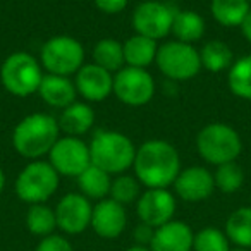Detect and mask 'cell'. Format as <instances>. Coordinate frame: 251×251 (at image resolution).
Listing matches in <instances>:
<instances>
[{
	"mask_svg": "<svg viewBox=\"0 0 251 251\" xmlns=\"http://www.w3.org/2000/svg\"><path fill=\"white\" fill-rule=\"evenodd\" d=\"M134 176L147 189L165 188L174 184L181 169V157L174 145L164 140L145 141L136 148Z\"/></svg>",
	"mask_w": 251,
	"mask_h": 251,
	"instance_id": "1",
	"label": "cell"
},
{
	"mask_svg": "<svg viewBox=\"0 0 251 251\" xmlns=\"http://www.w3.org/2000/svg\"><path fill=\"white\" fill-rule=\"evenodd\" d=\"M60 138V127L55 117L49 114H29L14 127L12 147L21 157L29 160H42L50 153Z\"/></svg>",
	"mask_w": 251,
	"mask_h": 251,
	"instance_id": "2",
	"label": "cell"
},
{
	"mask_svg": "<svg viewBox=\"0 0 251 251\" xmlns=\"http://www.w3.org/2000/svg\"><path fill=\"white\" fill-rule=\"evenodd\" d=\"M91 164L110 176L124 174L133 167L136 147L129 136L112 129H100L90 141Z\"/></svg>",
	"mask_w": 251,
	"mask_h": 251,
	"instance_id": "3",
	"label": "cell"
},
{
	"mask_svg": "<svg viewBox=\"0 0 251 251\" xmlns=\"http://www.w3.org/2000/svg\"><path fill=\"white\" fill-rule=\"evenodd\" d=\"M196 148L206 164L219 167L237 160L243 151V141L232 126L226 122H210L196 136Z\"/></svg>",
	"mask_w": 251,
	"mask_h": 251,
	"instance_id": "4",
	"label": "cell"
},
{
	"mask_svg": "<svg viewBox=\"0 0 251 251\" xmlns=\"http://www.w3.org/2000/svg\"><path fill=\"white\" fill-rule=\"evenodd\" d=\"M43 79V67L28 52H14L0 67V81L11 95L26 98L36 93Z\"/></svg>",
	"mask_w": 251,
	"mask_h": 251,
	"instance_id": "5",
	"label": "cell"
},
{
	"mask_svg": "<svg viewBox=\"0 0 251 251\" xmlns=\"http://www.w3.org/2000/svg\"><path fill=\"white\" fill-rule=\"evenodd\" d=\"M60 176L45 160H31L16 179V195L28 205L45 203L59 189Z\"/></svg>",
	"mask_w": 251,
	"mask_h": 251,
	"instance_id": "6",
	"label": "cell"
},
{
	"mask_svg": "<svg viewBox=\"0 0 251 251\" xmlns=\"http://www.w3.org/2000/svg\"><path fill=\"white\" fill-rule=\"evenodd\" d=\"M40 64L49 74L71 77L84 66V49L73 36H52L43 43Z\"/></svg>",
	"mask_w": 251,
	"mask_h": 251,
	"instance_id": "7",
	"label": "cell"
},
{
	"mask_svg": "<svg viewBox=\"0 0 251 251\" xmlns=\"http://www.w3.org/2000/svg\"><path fill=\"white\" fill-rule=\"evenodd\" d=\"M155 64L158 66L160 73L172 81L193 79L201 71L200 50H196L195 45L177 42V40H171L158 45Z\"/></svg>",
	"mask_w": 251,
	"mask_h": 251,
	"instance_id": "8",
	"label": "cell"
},
{
	"mask_svg": "<svg viewBox=\"0 0 251 251\" xmlns=\"http://www.w3.org/2000/svg\"><path fill=\"white\" fill-rule=\"evenodd\" d=\"M176 9L158 0H145L136 5L133 12V29L136 35H143L155 42L164 40L171 35Z\"/></svg>",
	"mask_w": 251,
	"mask_h": 251,
	"instance_id": "9",
	"label": "cell"
},
{
	"mask_svg": "<svg viewBox=\"0 0 251 251\" xmlns=\"http://www.w3.org/2000/svg\"><path fill=\"white\" fill-rule=\"evenodd\" d=\"M114 95L129 107H141L155 95V79L148 69L124 66L114 74Z\"/></svg>",
	"mask_w": 251,
	"mask_h": 251,
	"instance_id": "10",
	"label": "cell"
},
{
	"mask_svg": "<svg viewBox=\"0 0 251 251\" xmlns=\"http://www.w3.org/2000/svg\"><path fill=\"white\" fill-rule=\"evenodd\" d=\"M49 162L59 176L77 177L91 165L90 145L76 136H60L50 150Z\"/></svg>",
	"mask_w": 251,
	"mask_h": 251,
	"instance_id": "11",
	"label": "cell"
},
{
	"mask_svg": "<svg viewBox=\"0 0 251 251\" xmlns=\"http://www.w3.org/2000/svg\"><path fill=\"white\" fill-rule=\"evenodd\" d=\"M93 205L81 193H67L55 206L57 229L69 236H77L91 226Z\"/></svg>",
	"mask_w": 251,
	"mask_h": 251,
	"instance_id": "12",
	"label": "cell"
},
{
	"mask_svg": "<svg viewBox=\"0 0 251 251\" xmlns=\"http://www.w3.org/2000/svg\"><path fill=\"white\" fill-rule=\"evenodd\" d=\"M136 213L140 222L151 227H160L174 220L176 213V196L165 188L147 189L140 195L136 201Z\"/></svg>",
	"mask_w": 251,
	"mask_h": 251,
	"instance_id": "13",
	"label": "cell"
},
{
	"mask_svg": "<svg viewBox=\"0 0 251 251\" xmlns=\"http://www.w3.org/2000/svg\"><path fill=\"white\" fill-rule=\"evenodd\" d=\"M76 91L86 101H103L114 93V74L95 62L84 64L76 73Z\"/></svg>",
	"mask_w": 251,
	"mask_h": 251,
	"instance_id": "14",
	"label": "cell"
},
{
	"mask_svg": "<svg viewBox=\"0 0 251 251\" xmlns=\"http://www.w3.org/2000/svg\"><path fill=\"white\" fill-rule=\"evenodd\" d=\"M172 186H174L176 195L189 203L203 201L210 198L212 193L215 191L213 174L208 169L200 167V165L182 169Z\"/></svg>",
	"mask_w": 251,
	"mask_h": 251,
	"instance_id": "15",
	"label": "cell"
},
{
	"mask_svg": "<svg viewBox=\"0 0 251 251\" xmlns=\"http://www.w3.org/2000/svg\"><path fill=\"white\" fill-rule=\"evenodd\" d=\"M127 226L126 206L114 201L112 198L100 200L93 206L91 213V229L103 239H115L124 232Z\"/></svg>",
	"mask_w": 251,
	"mask_h": 251,
	"instance_id": "16",
	"label": "cell"
},
{
	"mask_svg": "<svg viewBox=\"0 0 251 251\" xmlns=\"http://www.w3.org/2000/svg\"><path fill=\"white\" fill-rule=\"evenodd\" d=\"M195 232L186 222L171 220L155 229L151 251H193Z\"/></svg>",
	"mask_w": 251,
	"mask_h": 251,
	"instance_id": "17",
	"label": "cell"
},
{
	"mask_svg": "<svg viewBox=\"0 0 251 251\" xmlns=\"http://www.w3.org/2000/svg\"><path fill=\"white\" fill-rule=\"evenodd\" d=\"M36 93L43 101L50 107L66 108L76 101L77 91L74 81L67 76H57V74H43V79Z\"/></svg>",
	"mask_w": 251,
	"mask_h": 251,
	"instance_id": "18",
	"label": "cell"
},
{
	"mask_svg": "<svg viewBox=\"0 0 251 251\" xmlns=\"http://www.w3.org/2000/svg\"><path fill=\"white\" fill-rule=\"evenodd\" d=\"M59 127L66 136L81 138L93 127L95 124V110L90 103L84 101H74L69 107L62 108L59 117Z\"/></svg>",
	"mask_w": 251,
	"mask_h": 251,
	"instance_id": "19",
	"label": "cell"
},
{
	"mask_svg": "<svg viewBox=\"0 0 251 251\" xmlns=\"http://www.w3.org/2000/svg\"><path fill=\"white\" fill-rule=\"evenodd\" d=\"M122 47H124V62L129 67L147 69L157 59L158 43L143 35L134 33L131 38H127L122 43Z\"/></svg>",
	"mask_w": 251,
	"mask_h": 251,
	"instance_id": "20",
	"label": "cell"
},
{
	"mask_svg": "<svg viewBox=\"0 0 251 251\" xmlns=\"http://www.w3.org/2000/svg\"><path fill=\"white\" fill-rule=\"evenodd\" d=\"M205 29H206L205 19L198 12L176 11L171 35H174V38L177 42L195 45L196 42H200L205 36Z\"/></svg>",
	"mask_w": 251,
	"mask_h": 251,
	"instance_id": "21",
	"label": "cell"
},
{
	"mask_svg": "<svg viewBox=\"0 0 251 251\" xmlns=\"http://www.w3.org/2000/svg\"><path fill=\"white\" fill-rule=\"evenodd\" d=\"M76 179L79 193L86 196L88 200H98L100 201V200L108 198V195H110L112 176L108 172L101 171L97 165L91 164Z\"/></svg>",
	"mask_w": 251,
	"mask_h": 251,
	"instance_id": "22",
	"label": "cell"
},
{
	"mask_svg": "<svg viewBox=\"0 0 251 251\" xmlns=\"http://www.w3.org/2000/svg\"><path fill=\"white\" fill-rule=\"evenodd\" d=\"M200 60H201V69L217 74L230 69L234 64V53L227 43L220 40H210L200 50Z\"/></svg>",
	"mask_w": 251,
	"mask_h": 251,
	"instance_id": "23",
	"label": "cell"
},
{
	"mask_svg": "<svg viewBox=\"0 0 251 251\" xmlns=\"http://www.w3.org/2000/svg\"><path fill=\"white\" fill-rule=\"evenodd\" d=\"M234 246L251 250V206H241L229 215L224 229Z\"/></svg>",
	"mask_w": 251,
	"mask_h": 251,
	"instance_id": "24",
	"label": "cell"
},
{
	"mask_svg": "<svg viewBox=\"0 0 251 251\" xmlns=\"http://www.w3.org/2000/svg\"><path fill=\"white\" fill-rule=\"evenodd\" d=\"M93 62L105 71L115 74L126 66L124 47L115 38H103L93 47Z\"/></svg>",
	"mask_w": 251,
	"mask_h": 251,
	"instance_id": "25",
	"label": "cell"
},
{
	"mask_svg": "<svg viewBox=\"0 0 251 251\" xmlns=\"http://www.w3.org/2000/svg\"><path fill=\"white\" fill-rule=\"evenodd\" d=\"M250 9L251 5L246 0H212V4H210L213 19L226 28L241 26Z\"/></svg>",
	"mask_w": 251,
	"mask_h": 251,
	"instance_id": "26",
	"label": "cell"
},
{
	"mask_svg": "<svg viewBox=\"0 0 251 251\" xmlns=\"http://www.w3.org/2000/svg\"><path fill=\"white\" fill-rule=\"evenodd\" d=\"M227 84L234 97L251 100V53L234 60L227 71Z\"/></svg>",
	"mask_w": 251,
	"mask_h": 251,
	"instance_id": "27",
	"label": "cell"
},
{
	"mask_svg": "<svg viewBox=\"0 0 251 251\" xmlns=\"http://www.w3.org/2000/svg\"><path fill=\"white\" fill-rule=\"evenodd\" d=\"M26 227L33 236L47 237L50 234H55L57 229V217L55 210L50 208L45 203L31 205L26 213Z\"/></svg>",
	"mask_w": 251,
	"mask_h": 251,
	"instance_id": "28",
	"label": "cell"
},
{
	"mask_svg": "<svg viewBox=\"0 0 251 251\" xmlns=\"http://www.w3.org/2000/svg\"><path fill=\"white\" fill-rule=\"evenodd\" d=\"M140 195H141V182L136 179V176L126 174L124 172V174H119L115 176V179H112L108 198H112L114 201L126 206V205H131V203H136Z\"/></svg>",
	"mask_w": 251,
	"mask_h": 251,
	"instance_id": "29",
	"label": "cell"
},
{
	"mask_svg": "<svg viewBox=\"0 0 251 251\" xmlns=\"http://www.w3.org/2000/svg\"><path fill=\"white\" fill-rule=\"evenodd\" d=\"M213 181H215V189L226 193V195H232V193L239 191L243 188L244 171L236 162L222 164L213 172Z\"/></svg>",
	"mask_w": 251,
	"mask_h": 251,
	"instance_id": "30",
	"label": "cell"
},
{
	"mask_svg": "<svg viewBox=\"0 0 251 251\" xmlns=\"http://www.w3.org/2000/svg\"><path fill=\"white\" fill-rule=\"evenodd\" d=\"M193 251H230V241L217 227H205L195 234Z\"/></svg>",
	"mask_w": 251,
	"mask_h": 251,
	"instance_id": "31",
	"label": "cell"
},
{
	"mask_svg": "<svg viewBox=\"0 0 251 251\" xmlns=\"http://www.w3.org/2000/svg\"><path fill=\"white\" fill-rule=\"evenodd\" d=\"M35 251H74V248L67 237L60 236V234H50V236L40 239Z\"/></svg>",
	"mask_w": 251,
	"mask_h": 251,
	"instance_id": "32",
	"label": "cell"
},
{
	"mask_svg": "<svg viewBox=\"0 0 251 251\" xmlns=\"http://www.w3.org/2000/svg\"><path fill=\"white\" fill-rule=\"evenodd\" d=\"M153 236H155V227L148 226V224H145V222H140L133 230L134 244H140V246L150 248L151 241H153Z\"/></svg>",
	"mask_w": 251,
	"mask_h": 251,
	"instance_id": "33",
	"label": "cell"
},
{
	"mask_svg": "<svg viewBox=\"0 0 251 251\" xmlns=\"http://www.w3.org/2000/svg\"><path fill=\"white\" fill-rule=\"evenodd\" d=\"M93 2L103 14H119L124 11L129 0H93Z\"/></svg>",
	"mask_w": 251,
	"mask_h": 251,
	"instance_id": "34",
	"label": "cell"
},
{
	"mask_svg": "<svg viewBox=\"0 0 251 251\" xmlns=\"http://www.w3.org/2000/svg\"><path fill=\"white\" fill-rule=\"evenodd\" d=\"M241 33H243V36L246 38V42L251 43V9L250 12L246 14V18L243 19V23H241Z\"/></svg>",
	"mask_w": 251,
	"mask_h": 251,
	"instance_id": "35",
	"label": "cell"
},
{
	"mask_svg": "<svg viewBox=\"0 0 251 251\" xmlns=\"http://www.w3.org/2000/svg\"><path fill=\"white\" fill-rule=\"evenodd\" d=\"M4 188H5V172H4V169L0 167V195H2Z\"/></svg>",
	"mask_w": 251,
	"mask_h": 251,
	"instance_id": "36",
	"label": "cell"
},
{
	"mask_svg": "<svg viewBox=\"0 0 251 251\" xmlns=\"http://www.w3.org/2000/svg\"><path fill=\"white\" fill-rule=\"evenodd\" d=\"M126 251H151V250L148 246H140V244H134V246L127 248Z\"/></svg>",
	"mask_w": 251,
	"mask_h": 251,
	"instance_id": "37",
	"label": "cell"
},
{
	"mask_svg": "<svg viewBox=\"0 0 251 251\" xmlns=\"http://www.w3.org/2000/svg\"><path fill=\"white\" fill-rule=\"evenodd\" d=\"M230 251H250V250H246V248H239V246H236V248H230Z\"/></svg>",
	"mask_w": 251,
	"mask_h": 251,
	"instance_id": "38",
	"label": "cell"
},
{
	"mask_svg": "<svg viewBox=\"0 0 251 251\" xmlns=\"http://www.w3.org/2000/svg\"><path fill=\"white\" fill-rule=\"evenodd\" d=\"M246 2H248V4H250V5H251V0H246Z\"/></svg>",
	"mask_w": 251,
	"mask_h": 251,
	"instance_id": "39",
	"label": "cell"
}]
</instances>
